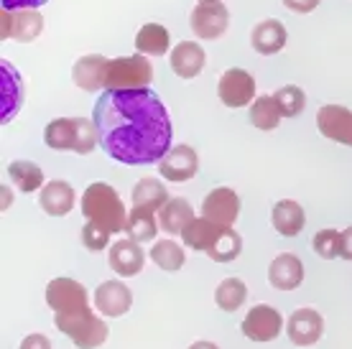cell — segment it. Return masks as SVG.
Listing matches in <instances>:
<instances>
[{"mask_svg": "<svg viewBox=\"0 0 352 349\" xmlns=\"http://www.w3.org/2000/svg\"><path fill=\"white\" fill-rule=\"evenodd\" d=\"M92 122L100 148L128 166L159 164L171 150V117L153 89H105L97 97Z\"/></svg>", "mask_w": 352, "mask_h": 349, "instance_id": "obj_1", "label": "cell"}, {"mask_svg": "<svg viewBox=\"0 0 352 349\" xmlns=\"http://www.w3.org/2000/svg\"><path fill=\"white\" fill-rule=\"evenodd\" d=\"M82 214H85L87 222L107 229L110 235L125 232V222H128L125 204L120 199V194L105 181H95L85 189V194H82Z\"/></svg>", "mask_w": 352, "mask_h": 349, "instance_id": "obj_2", "label": "cell"}, {"mask_svg": "<svg viewBox=\"0 0 352 349\" xmlns=\"http://www.w3.org/2000/svg\"><path fill=\"white\" fill-rule=\"evenodd\" d=\"M153 79V67L143 54L118 56L107 64L105 89H148Z\"/></svg>", "mask_w": 352, "mask_h": 349, "instance_id": "obj_3", "label": "cell"}, {"mask_svg": "<svg viewBox=\"0 0 352 349\" xmlns=\"http://www.w3.org/2000/svg\"><path fill=\"white\" fill-rule=\"evenodd\" d=\"M46 304L54 316H82L89 314L87 289L74 278H54L46 286Z\"/></svg>", "mask_w": 352, "mask_h": 349, "instance_id": "obj_4", "label": "cell"}, {"mask_svg": "<svg viewBox=\"0 0 352 349\" xmlns=\"http://www.w3.org/2000/svg\"><path fill=\"white\" fill-rule=\"evenodd\" d=\"M54 326L69 337L80 349H97L107 341V324L97 314H82V316H54Z\"/></svg>", "mask_w": 352, "mask_h": 349, "instance_id": "obj_5", "label": "cell"}, {"mask_svg": "<svg viewBox=\"0 0 352 349\" xmlns=\"http://www.w3.org/2000/svg\"><path fill=\"white\" fill-rule=\"evenodd\" d=\"M240 329L250 341H273L281 332H286V324H283L281 311L271 304H258L253 306L245 314Z\"/></svg>", "mask_w": 352, "mask_h": 349, "instance_id": "obj_6", "label": "cell"}, {"mask_svg": "<svg viewBox=\"0 0 352 349\" xmlns=\"http://www.w3.org/2000/svg\"><path fill=\"white\" fill-rule=\"evenodd\" d=\"M217 97H220L222 105L228 107H245L253 105L256 100V79L253 74L245 69H228L217 82Z\"/></svg>", "mask_w": 352, "mask_h": 349, "instance_id": "obj_7", "label": "cell"}, {"mask_svg": "<svg viewBox=\"0 0 352 349\" xmlns=\"http://www.w3.org/2000/svg\"><path fill=\"white\" fill-rule=\"evenodd\" d=\"M202 217L220 227H232L240 217V196L228 186L212 189L202 201Z\"/></svg>", "mask_w": 352, "mask_h": 349, "instance_id": "obj_8", "label": "cell"}, {"mask_svg": "<svg viewBox=\"0 0 352 349\" xmlns=\"http://www.w3.org/2000/svg\"><path fill=\"white\" fill-rule=\"evenodd\" d=\"M286 334L289 339L296 344V347H311L322 339L324 334V319L317 308L311 306H304V308H296L294 314L286 319Z\"/></svg>", "mask_w": 352, "mask_h": 349, "instance_id": "obj_9", "label": "cell"}, {"mask_svg": "<svg viewBox=\"0 0 352 349\" xmlns=\"http://www.w3.org/2000/svg\"><path fill=\"white\" fill-rule=\"evenodd\" d=\"M189 26L197 38H204V41L220 38L230 26V10L222 3H212V5L197 3L189 16Z\"/></svg>", "mask_w": 352, "mask_h": 349, "instance_id": "obj_10", "label": "cell"}, {"mask_svg": "<svg viewBox=\"0 0 352 349\" xmlns=\"http://www.w3.org/2000/svg\"><path fill=\"white\" fill-rule=\"evenodd\" d=\"M107 265H110L120 278L138 275V273L143 271V265H146V253H143L141 243H135L131 237L115 240V243L107 247Z\"/></svg>", "mask_w": 352, "mask_h": 349, "instance_id": "obj_11", "label": "cell"}, {"mask_svg": "<svg viewBox=\"0 0 352 349\" xmlns=\"http://www.w3.org/2000/svg\"><path fill=\"white\" fill-rule=\"evenodd\" d=\"M0 21H3V38H16L21 44H28L38 38L41 28H44V16L34 8L26 10H3L0 13Z\"/></svg>", "mask_w": 352, "mask_h": 349, "instance_id": "obj_12", "label": "cell"}, {"mask_svg": "<svg viewBox=\"0 0 352 349\" xmlns=\"http://www.w3.org/2000/svg\"><path fill=\"white\" fill-rule=\"evenodd\" d=\"M199 171V156L192 146H174L166 156L159 161V174L161 179L174 183H184L194 179Z\"/></svg>", "mask_w": 352, "mask_h": 349, "instance_id": "obj_13", "label": "cell"}, {"mask_svg": "<svg viewBox=\"0 0 352 349\" xmlns=\"http://www.w3.org/2000/svg\"><path fill=\"white\" fill-rule=\"evenodd\" d=\"M317 128L327 140L352 148V110L342 105H322L317 113Z\"/></svg>", "mask_w": 352, "mask_h": 349, "instance_id": "obj_14", "label": "cell"}, {"mask_svg": "<svg viewBox=\"0 0 352 349\" xmlns=\"http://www.w3.org/2000/svg\"><path fill=\"white\" fill-rule=\"evenodd\" d=\"M133 293L123 280H105L95 289V308L102 316L110 319H120L131 311Z\"/></svg>", "mask_w": 352, "mask_h": 349, "instance_id": "obj_15", "label": "cell"}, {"mask_svg": "<svg viewBox=\"0 0 352 349\" xmlns=\"http://www.w3.org/2000/svg\"><path fill=\"white\" fill-rule=\"evenodd\" d=\"M268 283L278 291H294L304 283V262L299 255L281 253L268 265Z\"/></svg>", "mask_w": 352, "mask_h": 349, "instance_id": "obj_16", "label": "cell"}, {"mask_svg": "<svg viewBox=\"0 0 352 349\" xmlns=\"http://www.w3.org/2000/svg\"><path fill=\"white\" fill-rule=\"evenodd\" d=\"M0 79H3V95H0L3 115H0V120H3V125H8V120H13L23 105V79L8 59L0 61Z\"/></svg>", "mask_w": 352, "mask_h": 349, "instance_id": "obj_17", "label": "cell"}, {"mask_svg": "<svg viewBox=\"0 0 352 349\" xmlns=\"http://www.w3.org/2000/svg\"><path fill=\"white\" fill-rule=\"evenodd\" d=\"M107 64H110V59L100 56V54H85V56H80L77 64L72 67L74 85L85 89V92H97L100 87H105Z\"/></svg>", "mask_w": 352, "mask_h": 349, "instance_id": "obj_18", "label": "cell"}, {"mask_svg": "<svg viewBox=\"0 0 352 349\" xmlns=\"http://www.w3.org/2000/svg\"><path fill=\"white\" fill-rule=\"evenodd\" d=\"M207 64V54L199 44L194 41H179L171 49V71L182 79H194L199 77Z\"/></svg>", "mask_w": 352, "mask_h": 349, "instance_id": "obj_19", "label": "cell"}, {"mask_svg": "<svg viewBox=\"0 0 352 349\" xmlns=\"http://www.w3.org/2000/svg\"><path fill=\"white\" fill-rule=\"evenodd\" d=\"M74 199H77V194L72 189V183L62 181V179H56V181H49L38 192V207L49 214V217H64V214H69L72 207H74Z\"/></svg>", "mask_w": 352, "mask_h": 349, "instance_id": "obj_20", "label": "cell"}, {"mask_svg": "<svg viewBox=\"0 0 352 349\" xmlns=\"http://www.w3.org/2000/svg\"><path fill=\"white\" fill-rule=\"evenodd\" d=\"M286 41H289V34H286V28H283L281 21H276V18L261 21V23L253 28V34H250V46H253L258 54H263V56L278 54L283 46H286Z\"/></svg>", "mask_w": 352, "mask_h": 349, "instance_id": "obj_21", "label": "cell"}, {"mask_svg": "<svg viewBox=\"0 0 352 349\" xmlns=\"http://www.w3.org/2000/svg\"><path fill=\"white\" fill-rule=\"evenodd\" d=\"M271 222L273 229L283 237H296L304 229V222H307V214L301 210L299 201L294 199H281L273 204L271 212Z\"/></svg>", "mask_w": 352, "mask_h": 349, "instance_id": "obj_22", "label": "cell"}, {"mask_svg": "<svg viewBox=\"0 0 352 349\" xmlns=\"http://www.w3.org/2000/svg\"><path fill=\"white\" fill-rule=\"evenodd\" d=\"M192 219H194V210L184 196H171L159 212V225L168 235H182Z\"/></svg>", "mask_w": 352, "mask_h": 349, "instance_id": "obj_23", "label": "cell"}, {"mask_svg": "<svg viewBox=\"0 0 352 349\" xmlns=\"http://www.w3.org/2000/svg\"><path fill=\"white\" fill-rule=\"evenodd\" d=\"M222 229L225 227L214 225V222H210V219L194 217L184 227V232H182V243H184V247H192V250H197V253H207L212 245H214V240L220 237Z\"/></svg>", "mask_w": 352, "mask_h": 349, "instance_id": "obj_24", "label": "cell"}, {"mask_svg": "<svg viewBox=\"0 0 352 349\" xmlns=\"http://www.w3.org/2000/svg\"><path fill=\"white\" fill-rule=\"evenodd\" d=\"M168 199H171V196H168V189L159 179L143 176L141 181L133 186V207H138V210L161 212V207H164Z\"/></svg>", "mask_w": 352, "mask_h": 349, "instance_id": "obj_25", "label": "cell"}, {"mask_svg": "<svg viewBox=\"0 0 352 349\" xmlns=\"http://www.w3.org/2000/svg\"><path fill=\"white\" fill-rule=\"evenodd\" d=\"M168 46H171V36H168L166 26H161V23H146L135 34V49L143 56H164Z\"/></svg>", "mask_w": 352, "mask_h": 349, "instance_id": "obj_26", "label": "cell"}, {"mask_svg": "<svg viewBox=\"0 0 352 349\" xmlns=\"http://www.w3.org/2000/svg\"><path fill=\"white\" fill-rule=\"evenodd\" d=\"M159 229L161 225L156 212L133 207L131 214H128V222H125V235L131 237V240H135V243H151V240H156Z\"/></svg>", "mask_w": 352, "mask_h": 349, "instance_id": "obj_27", "label": "cell"}, {"mask_svg": "<svg viewBox=\"0 0 352 349\" xmlns=\"http://www.w3.org/2000/svg\"><path fill=\"white\" fill-rule=\"evenodd\" d=\"M44 143L54 150H74L77 146V122L74 117H56L44 128Z\"/></svg>", "mask_w": 352, "mask_h": 349, "instance_id": "obj_28", "label": "cell"}, {"mask_svg": "<svg viewBox=\"0 0 352 349\" xmlns=\"http://www.w3.org/2000/svg\"><path fill=\"white\" fill-rule=\"evenodd\" d=\"M8 176L23 194H34L46 186L44 171L34 161H13V164H8Z\"/></svg>", "mask_w": 352, "mask_h": 349, "instance_id": "obj_29", "label": "cell"}, {"mask_svg": "<svg viewBox=\"0 0 352 349\" xmlns=\"http://www.w3.org/2000/svg\"><path fill=\"white\" fill-rule=\"evenodd\" d=\"M151 260L156 262L161 271L176 273L184 268L186 253L182 245L174 243L171 237H166V240H156V243H153V247H151Z\"/></svg>", "mask_w": 352, "mask_h": 349, "instance_id": "obj_30", "label": "cell"}, {"mask_svg": "<svg viewBox=\"0 0 352 349\" xmlns=\"http://www.w3.org/2000/svg\"><path fill=\"white\" fill-rule=\"evenodd\" d=\"M245 301H248V286L240 278H225L214 289V304L220 306L222 311L235 314Z\"/></svg>", "mask_w": 352, "mask_h": 349, "instance_id": "obj_31", "label": "cell"}, {"mask_svg": "<svg viewBox=\"0 0 352 349\" xmlns=\"http://www.w3.org/2000/svg\"><path fill=\"white\" fill-rule=\"evenodd\" d=\"M250 122L256 125L258 131H276L278 122H281V113L273 95H261L253 100L250 105Z\"/></svg>", "mask_w": 352, "mask_h": 349, "instance_id": "obj_32", "label": "cell"}, {"mask_svg": "<svg viewBox=\"0 0 352 349\" xmlns=\"http://www.w3.org/2000/svg\"><path fill=\"white\" fill-rule=\"evenodd\" d=\"M240 253H243V237H240L232 227L222 229L220 237L214 240V245H212L210 250H207V255H210L214 262H232V260H238Z\"/></svg>", "mask_w": 352, "mask_h": 349, "instance_id": "obj_33", "label": "cell"}, {"mask_svg": "<svg viewBox=\"0 0 352 349\" xmlns=\"http://www.w3.org/2000/svg\"><path fill=\"white\" fill-rule=\"evenodd\" d=\"M276 105H278V113L281 117H299L304 113V107H307V95H304V89L296 87V85H289V87H281L276 95Z\"/></svg>", "mask_w": 352, "mask_h": 349, "instance_id": "obj_34", "label": "cell"}, {"mask_svg": "<svg viewBox=\"0 0 352 349\" xmlns=\"http://www.w3.org/2000/svg\"><path fill=\"white\" fill-rule=\"evenodd\" d=\"M311 247H314V253H317L319 258L335 260V258H340V253H342V232H337V229H332V227L319 229L317 235H314V240H311Z\"/></svg>", "mask_w": 352, "mask_h": 349, "instance_id": "obj_35", "label": "cell"}, {"mask_svg": "<svg viewBox=\"0 0 352 349\" xmlns=\"http://www.w3.org/2000/svg\"><path fill=\"white\" fill-rule=\"evenodd\" d=\"M74 122H77V146H74V153L89 156L100 146V135H97L95 122L87 120V117H74Z\"/></svg>", "mask_w": 352, "mask_h": 349, "instance_id": "obj_36", "label": "cell"}, {"mask_svg": "<svg viewBox=\"0 0 352 349\" xmlns=\"http://www.w3.org/2000/svg\"><path fill=\"white\" fill-rule=\"evenodd\" d=\"M82 245H85L87 250H92V253H100V250H105L107 245H110V232L92 225V222H87V225L82 227Z\"/></svg>", "mask_w": 352, "mask_h": 349, "instance_id": "obj_37", "label": "cell"}, {"mask_svg": "<svg viewBox=\"0 0 352 349\" xmlns=\"http://www.w3.org/2000/svg\"><path fill=\"white\" fill-rule=\"evenodd\" d=\"M3 3V10H26V8H38L49 0H0Z\"/></svg>", "mask_w": 352, "mask_h": 349, "instance_id": "obj_38", "label": "cell"}, {"mask_svg": "<svg viewBox=\"0 0 352 349\" xmlns=\"http://www.w3.org/2000/svg\"><path fill=\"white\" fill-rule=\"evenodd\" d=\"M18 349H52V341L46 339L44 334H28V337H23Z\"/></svg>", "mask_w": 352, "mask_h": 349, "instance_id": "obj_39", "label": "cell"}, {"mask_svg": "<svg viewBox=\"0 0 352 349\" xmlns=\"http://www.w3.org/2000/svg\"><path fill=\"white\" fill-rule=\"evenodd\" d=\"M281 3L294 13H311L322 0H281Z\"/></svg>", "mask_w": 352, "mask_h": 349, "instance_id": "obj_40", "label": "cell"}, {"mask_svg": "<svg viewBox=\"0 0 352 349\" xmlns=\"http://www.w3.org/2000/svg\"><path fill=\"white\" fill-rule=\"evenodd\" d=\"M342 260H352V227L342 229V253H340Z\"/></svg>", "mask_w": 352, "mask_h": 349, "instance_id": "obj_41", "label": "cell"}, {"mask_svg": "<svg viewBox=\"0 0 352 349\" xmlns=\"http://www.w3.org/2000/svg\"><path fill=\"white\" fill-rule=\"evenodd\" d=\"M189 349H220L214 341H207V339H199V341H192L189 344Z\"/></svg>", "mask_w": 352, "mask_h": 349, "instance_id": "obj_42", "label": "cell"}, {"mask_svg": "<svg viewBox=\"0 0 352 349\" xmlns=\"http://www.w3.org/2000/svg\"><path fill=\"white\" fill-rule=\"evenodd\" d=\"M10 204H13V194H10L8 186H3V210H8Z\"/></svg>", "mask_w": 352, "mask_h": 349, "instance_id": "obj_43", "label": "cell"}, {"mask_svg": "<svg viewBox=\"0 0 352 349\" xmlns=\"http://www.w3.org/2000/svg\"><path fill=\"white\" fill-rule=\"evenodd\" d=\"M197 3H202V5H212V3H220V0H197Z\"/></svg>", "mask_w": 352, "mask_h": 349, "instance_id": "obj_44", "label": "cell"}]
</instances>
